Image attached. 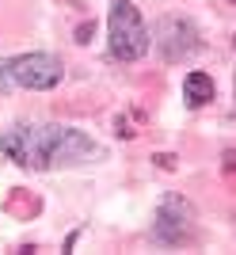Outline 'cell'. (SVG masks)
I'll return each mask as SVG.
<instances>
[{"instance_id":"7a4b0ae2","label":"cell","mask_w":236,"mask_h":255,"mask_svg":"<svg viewBox=\"0 0 236 255\" xmlns=\"http://www.w3.org/2000/svg\"><path fill=\"white\" fill-rule=\"evenodd\" d=\"M107 38H111V53L118 61H137L149 53V31L141 23L137 8L129 0H115L107 15Z\"/></svg>"},{"instance_id":"ba28073f","label":"cell","mask_w":236,"mask_h":255,"mask_svg":"<svg viewBox=\"0 0 236 255\" xmlns=\"http://www.w3.org/2000/svg\"><path fill=\"white\" fill-rule=\"evenodd\" d=\"M92 31H96V27H88V23H84V27L76 31V42H88V38H92Z\"/></svg>"},{"instance_id":"277c9868","label":"cell","mask_w":236,"mask_h":255,"mask_svg":"<svg viewBox=\"0 0 236 255\" xmlns=\"http://www.w3.org/2000/svg\"><path fill=\"white\" fill-rule=\"evenodd\" d=\"M8 69V80L19 88H31V92H50V88L61 84V61L54 53H23L15 61H4Z\"/></svg>"},{"instance_id":"6da1fadb","label":"cell","mask_w":236,"mask_h":255,"mask_svg":"<svg viewBox=\"0 0 236 255\" xmlns=\"http://www.w3.org/2000/svg\"><path fill=\"white\" fill-rule=\"evenodd\" d=\"M0 152L11 156L19 168L50 171L65 164H80L96 152V141L69 126H15L0 133Z\"/></svg>"},{"instance_id":"3957f363","label":"cell","mask_w":236,"mask_h":255,"mask_svg":"<svg viewBox=\"0 0 236 255\" xmlns=\"http://www.w3.org/2000/svg\"><path fill=\"white\" fill-rule=\"evenodd\" d=\"M152 236L156 244L179 248L194 240V206L179 194H164L160 210H156V225H152Z\"/></svg>"},{"instance_id":"5b68a950","label":"cell","mask_w":236,"mask_h":255,"mask_svg":"<svg viewBox=\"0 0 236 255\" xmlns=\"http://www.w3.org/2000/svg\"><path fill=\"white\" fill-rule=\"evenodd\" d=\"M156 50H160L164 61H183V57H191L194 50H198V31H194L187 19H179V15H168V19L156 23Z\"/></svg>"},{"instance_id":"52a82bcc","label":"cell","mask_w":236,"mask_h":255,"mask_svg":"<svg viewBox=\"0 0 236 255\" xmlns=\"http://www.w3.org/2000/svg\"><path fill=\"white\" fill-rule=\"evenodd\" d=\"M152 160H156L164 171H172V168H175V156H172V152H160V156H152Z\"/></svg>"},{"instance_id":"8992f818","label":"cell","mask_w":236,"mask_h":255,"mask_svg":"<svg viewBox=\"0 0 236 255\" xmlns=\"http://www.w3.org/2000/svg\"><path fill=\"white\" fill-rule=\"evenodd\" d=\"M183 99L191 107H206L210 99H214V80L202 73V69H194V73L183 76Z\"/></svg>"}]
</instances>
